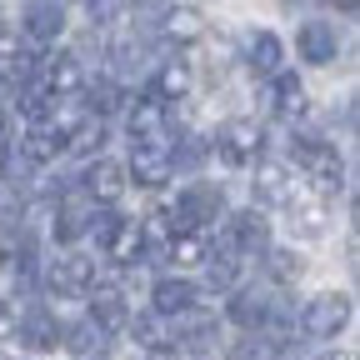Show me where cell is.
<instances>
[{
	"mask_svg": "<svg viewBox=\"0 0 360 360\" xmlns=\"http://www.w3.org/2000/svg\"><path fill=\"white\" fill-rule=\"evenodd\" d=\"M270 80H276V85H270V101H276V110H281L285 120L305 115V90H300V80H295V75H285V70H276Z\"/></svg>",
	"mask_w": 360,
	"mask_h": 360,
	"instance_id": "obj_23",
	"label": "cell"
},
{
	"mask_svg": "<svg viewBox=\"0 0 360 360\" xmlns=\"http://www.w3.org/2000/svg\"><path fill=\"white\" fill-rule=\"evenodd\" d=\"M125 165H115V160H90V170H85V191H90V200H101V205H115L120 195H125Z\"/></svg>",
	"mask_w": 360,
	"mask_h": 360,
	"instance_id": "obj_13",
	"label": "cell"
},
{
	"mask_svg": "<svg viewBox=\"0 0 360 360\" xmlns=\"http://www.w3.org/2000/svg\"><path fill=\"white\" fill-rule=\"evenodd\" d=\"M150 300H155V315H186V310H195V285L191 281H180V276H170V281H155V290H150Z\"/></svg>",
	"mask_w": 360,
	"mask_h": 360,
	"instance_id": "obj_17",
	"label": "cell"
},
{
	"mask_svg": "<svg viewBox=\"0 0 360 360\" xmlns=\"http://www.w3.org/2000/svg\"><path fill=\"white\" fill-rule=\"evenodd\" d=\"M255 200H260V205H290V200H295V180H290V170L276 165V160L255 165Z\"/></svg>",
	"mask_w": 360,
	"mask_h": 360,
	"instance_id": "obj_14",
	"label": "cell"
},
{
	"mask_svg": "<svg viewBox=\"0 0 360 360\" xmlns=\"http://www.w3.org/2000/svg\"><path fill=\"white\" fill-rule=\"evenodd\" d=\"M85 295H90V321H96L101 330H120V326H130V305H125L120 285H90Z\"/></svg>",
	"mask_w": 360,
	"mask_h": 360,
	"instance_id": "obj_11",
	"label": "cell"
},
{
	"mask_svg": "<svg viewBox=\"0 0 360 360\" xmlns=\"http://www.w3.org/2000/svg\"><path fill=\"white\" fill-rule=\"evenodd\" d=\"M290 220H295V231H300V236H326L330 210H326L321 200H305V205H295V200H290Z\"/></svg>",
	"mask_w": 360,
	"mask_h": 360,
	"instance_id": "obj_30",
	"label": "cell"
},
{
	"mask_svg": "<svg viewBox=\"0 0 360 360\" xmlns=\"http://www.w3.org/2000/svg\"><path fill=\"white\" fill-rule=\"evenodd\" d=\"M90 215H96V205H75V200H65L60 215H56V236H60V240H80V236L90 231Z\"/></svg>",
	"mask_w": 360,
	"mask_h": 360,
	"instance_id": "obj_28",
	"label": "cell"
},
{
	"mask_svg": "<svg viewBox=\"0 0 360 360\" xmlns=\"http://www.w3.org/2000/svg\"><path fill=\"white\" fill-rule=\"evenodd\" d=\"M15 335H20L25 350H56V340H60V321H56L51 310L30 305L25 315H15Z\"/></svg>",
	"mask_w": 360,
	"mask_h": 360,
	"instance_id": "obj_10",
	"label": "cell"
},
{
	"mask_svg": "<svg viewBox=\"0 0 360 360\" xmlns=\"http://www.w3.org/2000/svg\"><path fill=\"white\" fill-rule=\"evenodd\" d=\"M6 150H11V125H6V115H0V160H6Z\"/></svg>",
	"mask_w": 360,
	"mask_h": 360,
	"instance_id": "obj_39",
	"label": "cell"
},
{
	"mask_svg": "<svg viewBox=\"0 0 360 360\" xmlns=\"http://www.w3.org/2000/svg\"><path fill=\"white\" fill-rule=\"evenodd\" d=\"M160 125H165V101L160 96H141L130 105V135L135 141H155Z\"/></svg>",
	"mask_w": 360,
	"mask_h": 360,
	"instance_id": "obj_19",
	"label": "cell"
},
{
	"mask_svg": "<svg viewBox=\"0 0 360 360\" xmlns=\"http://www.w3.org/2000/svg\"><path fill=\"white\" fill-rule=\"evenodd\" d=\"M170 260H175V265H200V260H205V240H200L195 231L170 236Z\"/></svg>",
	"mask_w": 360,
	"mask_h": 360,
	"instance_id": "obj_32",
	"label": "cell"
},
{
	"mask_svg": "<svg viewBox=\"0 0 360 360\" xmlns=\"http://www.w3.org/2000/svg\"><path fill=\"white\" fill-rule=\"evenodd\" d=\"M110 65L120 70V75H135V70H146L150 65V40H120L115 51H110Z\"/></svg>",
	"mask_w": 360,
	"mask_h": 360,
	"instance_id": "obj_27",
	"label": "cell"
},
{
	"mask_svg": "<svg viewBox=\"0 0 360 360\" xmlns=\"http://www.w3.org/2000/svg\"><path fill=\"white\" fill-rule=\"evenodd\" d=\"M20 25H25V40H35V45H56L60 30H65L60 0H30L25 15H20Z\"/></svg>",
	"mask_w": 360,
	"mask_h": 360,
	"instance_id": "obj_6",
	"label": "cell"
},
{
	"mask_svg": "<svg viewBox=\"0 0 360 360\" xmlns=\"http://www.w3.org/2000/svg\"><path fill=\"white\" fill-rule=\"evenodd\" d=\"M186 90H191V65H186V60H170V65H160L150 96H160V101H180Z\"/></svg>",
	"mask_w": 360,
	"mask_h": 360,
	"instance_id": "obj_25",
	"label": "cell"
},
{
	"mask_svg": "<svg viewBox=\"0 0 360 360\" xmlns=\"http://www.w3.org/2000/svg\"><path fill=\"white\" fill-rule=\"evenodd\" d=\"M205 160V146L200 141H186V146H180V155H170V170H195Z\"/></svg>",
	"mask_w": 360,
	"mask_h": 360,
	"instance_id": "obj_36",
	"label": "cell"
},
{
	"mask_svg": "<svg viewBox=\"0 0 360 360\" xmlns=\"http://www.w3.org/2000/svg\"><path fill=\"white\" fill-rule=\"evenodd\" d=\"M300 165H305L310 186L321 191V195H335V191H340V180H345V160H340L330 146H321V141H300Z\"/></svg>",
	"mask_w": 360,
	"mask_h": 360,
	"instance_id": "obj_4",
	"label": "cell"
},
{
	"mask_svg": "<svg viewBox=\"0 0 360 360\" xmlns=\"http://www.w3.org/2000/svg\"><path fill=\"white\" fill-rule=\"evenodd\" d=\"M231 321L245 326V330H260V326L270 321V295H265V290H240V295L231 300Z\"/></svg>",
	"mask_w": 360,
	"mask_h": 360,
	"instance_id": "obj_20",
	"label": "cell"
},
{
	"mask_svg": "<svg viewBox=\"0 0 360 360\" xmlns=\"http://www.w3.org/2000/svg\"><path fill=\"white\" fill-rule=\"evenodd\" d=\"M90 110H96V115L115 110V90H110V80H96V85H90Z\"/></svg>",
	"mask_w": 360,
	"mask_h": 360,
	"instance_id": "obj_37",
	"label": "cell"
},
{
	"mask_svg": "<svg viewBox=\"0 0 360 360\" xmlns=\"http://www.w3.org/2000/svg\"><path fill=\"white\" fill-rule=\"evenodd\" d=\"M60 150H65V130H56V120L30 125L25 141H20V160H25V165H51Z\"/></svg>",
	"mask_w": 360,
	"mask_h": 360,
	"instance_id": "obj_12",
	"label": "cell"
},
{
	"mask_svg": "<svg viewBox=\"0 0 360 360\" xmlns=\"http://www.w3.org/2000/svg\"><path fill=\"white\" fill-rule=\"evenodd\" d=\"M231 360H255V350H250V345H236V350H231Z\"/></svg>",
	"mask_w": 360,
	"mask_h": 360,
	"instance_id": "obj_40",
	"label": "cell"
},
{
	"mask_svg": "<svg viewBox=\"0 0 360 360\" xmlns=\"http://www.w3.org/2000/svg\"><path fill=\"white\" fill-rule=\"evenodd\" d=\"M345 326H350V295H340V290L315 295V300H305V310H300V330L315 335V340H335Z\"/></svg>",
	"mask_w": 360,
	"mask_h": 360,
	"instance_id": "obj_1",
	"label": "cell"
},
{
	"mask_svg": "<svg viewBox=\"0 0 360 360\" xmlns=\"http://www.w3.org/2000/svg\"><path fill=\"white\" fill-rule=\"evenodd\" d=\"M245 60H250L255 75H276V70L285 65V45H281V35H276V30H255L250 45H245Z\"/></svg>",
	"mask_w": 360,
	"mask_h": 360,
	"instance_id": "obj_16",
	"label": "cell"
},
{
	"mask_svg": "<svg viewBox=\"0 0 360 360\" xmlns=\"http://www.w3.org/2000/svg\"><path fill=\"white\" fill-rule=\"evenodd\" d=\"M265 255H270V270H276V281H285V285H290V281H300V276H305V260H300L295 250H265Z\"/></svg>",
	"mask_w": 360,
	"mask_h": 360,
	"instance_id": "obj_33",
	"label": "cell"
},
{
	"mask_svg": "<svg viewBox=\"0 0 360 360\" xmlns=\"http://www.w3.org/2000/svg\"><path fill=\"white\" fill-rule=\"evenodd\" d=\"M130 335L141 340L146 350H165V345L175 340V330L165 326V315H135V321H130Z\"/></svg>",
	"mask_w": 360,
	"mask_h": 360,
	"instance_id": "obj_24",
	"label": "cell"
},
{
	"mask_svg": "<svg viewBox=\"0 0 360 360\" xmlns=\"http://www.w3.org/2000/svg\"><path fill=\"white\" fill-rule=\"evenodd\" d=\"M210 260V290H236V281H240V255L225 245L220 255H205Z\"/></svg>",
	"mask_w": 360,
	"mask_h": 360,
	"instance_id": "obj_29",
	"label": "cell"
},
{
	"mask_svg": "<svg viewBox=\"0 0 360 360\" xmlns=\"http://www.w3.org/2000/svg\"><path fill=\"white\" fill-rule=\"evenodd\" d=\"M120 6H125V0H85V15L96 20V25H110L120 15Z\"/></svg>",
	"mask_w": 360,
	"mask_h": 360,
	"instance_id": "obj_35",
	"label": "cell"
},
{
	"mask_svg": "<svg viewBox=\"0 0 360 360\" xmlns=\"http://www.w3.org/2000/svg\"><path fill=\"white\" fill-rule=\"evenodd\" d=\"M101 146H105V125H101V115H96V120H80V130L65 135V150H80V155L101 150Z\"/></svg>",
	"mask_w": 360,
	"mask_h": 360,
	"instance_id": "obj_31",
	"label": "cell"
},
{
	"mask_svg": "<svg viewBox=\"0 0 360 360\" xmlns=\"http://www.w3.org/2000/svg\"><path fill=\"white\" fill-rule=\"evenodd\" d=\"M276 360H305V355H300V350H281Z\"/></svg>",
	"mask_w": 360,
	"mask_h": 360,
	"instance_id": "obj_41",
	"label": "cell"
},
{
	"mask_svg": "<svg viewBox=\"0 0 360 360\" xmlns=\"http://www.w3.org/2000/svg\"><path fill=\"white\" fill-rule=\"evenodd\" d=\"M295 51H300L310 65H330V60L340 56V35H335V25H326V20H310V25L295 30Z\"/></svg>",
	"mask_w": 360,
	"mask_h": 360,
	"instance_id": "obj_9",
	"label": "cell"
},
{
	"mask_svg": "<svg viewBox=\"0 0 360 360\" xmlns=\"http://www.w3.org/2000/svg\"><path fill=\"white\" fill-rule=\"evenodd\" d=\"M11 330H15V305L0 295V335H11Z\"/></svg>",
	"mask_w": 360,
	"mask_h": 360,
	"instance_id": "obj_38",
	"label": "cell"
},
{
	"mask_svg": "<svg viewBox=\"0 0 360 360\" xmlns=\"http://www.w3.org/2000/svg\"><path fill=\"white\" fill-rule=\"evenodd\" d=\"M80 85H85V70H80L75 56H56L51 65H45V90H51V96H70V90H80Z\"/></svg>",
	"mask_w": 360,
	"mask_h": 360,
	"instance_id": "obj_22",
	"label": "cell"
},
{
	"mask_svg": "<svg viewBox=\"0 0 360 360\" xmlns=\"http://www.w3.org/2000/svg\"><path fill=\"white\" fill-rule=\"evenodd\" d=\"M160 25H165V35H170L175 45H191V40H200V30H205L200 11H175V6L165 11V20H160Z\"/></svg>",
	"mask_w": 360,
	"mask_h": 360,
	"instance_id": "obj_26",
	"label": "cell"
},
{
	"mask_svg": "<svg viewBox=\"0 0 360 360\" xmlns=\"http://www.w3.org/2000/svg\"><path fill=\"white\" fill-rule=\"evenodd\" d=\"M260 146H265V130L255 120H225L220 135H215V150H220L225 165H255Z\"/></svg>",
	"mask_w": 360,
	"mask_h": 360,
	"instance_id": "obj_3",
	"label": "cell"
},
{
	"mask_svg": "<svg viewBox=\"0 0 360 360\" xmlns=\"http://www.w3.org/2000/svg\"><path fill=\"white\" fill-rule=\"evenodd\" d=\"M45 281H51L56 295H85L90 285H96V260L90 255H60Z\"/></svg>",
	"mask_w": 360,
	"mask_h": 360,
	"instance_id": "obj_7",
	"label": "cell"
},
{
	"mask_svg": "<svg viewBox=\"0 0 360 360\" xmlns=\"http://www.w3.org/2000/svg\"><path fill=\"white\" fill-rule=\"evenodd\" d=\"M125 6H130V15H135V20H165L170 0H125Z\"/></svg>",
	"mask_w": 360,
	"mask_h": 360,
	"instance_id": "obj_34",
	"label": "cell"
},
{
	"mask_svg": "<svg viewBox=\"0 0 360 360\" xmlns=\"http://www.w3.org/2000/svg\"><path fill=\"white\" fill-rule=\"evenodd\" d=\"M35 80V56H30V45H15V40H0V85H30Z\"/></svg>",
	"mask_w": 360,
	"mask_h": 360,
	"instance_id": "obj_15",
	"label": "cell"
},
{
	"mask_svg": "<svg viewBox=\"0 0 360 360\" xmlns=\"http://www.w3.org/2000/svg\"><path fill=\"white\" fill-rule=\"evenodd\" d=\"M105 250H110V260L130 265L135 255L146 250V236H141V225H135V220H115V231L105 236Z\"/></svg>",
	"mask_w": 360,
	"mask_h": 360,
	"instance_id": "obj_21",
	"label": "cell"
},
{
	"mask_svg": "<svg viewBox=\"0 0 360 360\" xmlns=\"http://www.w3.org/2000/svg\"><path fill=\"white\" fill-rule=\"evenodd\" d=\"M335 6H345V11H355V0H335Z\"/></svg>",
	"mask_w": 360,
	"mask_h": 360,
	"instance_id": "obj_42",
	"label": "cell"
},
{
	"mask_svg": "<svg viewBox=\"0 0 360 360\" xmlns=\"http://www.w3.org/2000/svg\"><path fill=\"white\" fill-rule=\"evenodd\" d=\"M125 175H135V186H146V191H160L165 180L175 175L170 170V150L160 141H135V155H130V170Z\"/></svg>",
	"mask_w": 360,
	"mask_h": 360,
	"instance_id": "obj_5",
	"label": "cell"
},
{
	"mask_svg": "<svg viewBox=\"0 0 360 360\" xmlns=\"http://www.w3.org/2000/svg\"><path fill=\"white\" fill-rule=\"evenodd\" d=\"M225 245H231L236 255H240V250H270V231H265V220H260L255 210H240V215L231 220V240H225Z\"/></svg>",
	"mask_w": 360,
	"mask_h": 360,
	"instance_id": "obj_18",
	"label": "cell"
},
{
	"mask_svg": "<svg viewBox=\"0 0 360 360\" xmlns=\"http://www.w3.org/2000/svg\"><path fill=\"white\" fill-rule=\"evenodd\" d=\"M220 191L215 186H191V191H180V200H175V210H165L170 215V225H175V236L180 231H200V225H210L215 215H220Z\"/></svg>",
	"mask_w": 360,
	"mask_h": 360,
	"instance_id": "obj_2",
	"label": "cell"
},
{
	"mask_svg": "<svg viewBox=\"0 0 360 360\" xmlns=\"http://www.w3.org/2000/svg\"><path fill=\"white\" fill-rule=\"evenodd\" d=\"M60 340H65V350H70L75 360H110V350H115L110 330H101L96 321H75V326H65Z\"/></svg>",
	"mask_w": 360,
	"mask_h": 360,
	"instance_id": "obj_8",
	"label": "cell"
}]
</instances>
